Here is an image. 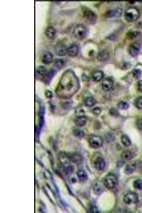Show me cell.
<instances>
[{
    "mask_svg": "<svg viewBox=\"0 0 142 213\" xmlns=\"http://www.w3.org/2000/svg\"><path fill=\"white\" fill-rule=\"evenodd\" d=\"M132 74L134 78L136 79H138L141 77V70L139 69H135L132 71Z\"/></svg>",
    "mask_w": 142,
    "mask_h": 213,
    "instance_id": "cell-33",
    "label": "cell"
},
{
    "mask_svg": "<svg viewBox=\"0 0 142 213\" xmlns=\"http://www.w3.org/2000/svg\"><path fill=\"white\" fill-rule=\"evenodd\" d=\"M125 18L126 20L129 22L135 21L138 19L140 16L139 10L134 7H131L125 11Z\"/></svg>",
    "mask_w": 142,
    "mask_h": 213,
    "instance_id": "cell-2",
    "label": "cell"
},
{
    "mask_svg": "<svg viewBox=\"0 0 142 213\" xmlns=\"http://www.w3.org/2000/svg\"><path fill=\"white\" fill-rule=\"evenodd\" d=\"M118 107L121 110H127L129 107L128 104L124 101H121L118 103Z\"/></svg>",
    "mask_w": 142,
    "mask_h": 213,
    "instance_id": "cell-31",
    "label": "cell"
},
{
    "mask_svg": "<svg viewBox=\"0 0 142 213\" xmlns=\"http://www.w3.org/2000/svg\"><path fill=\"white\" fill-rule=\"evenodd\" d=\"M110 113L112 116H116L118 115V111L115 108H112L110 111Z\"/></svg>",
    "mask_w": 142,
    "mask_h": 213,
    "instance_id": "cell-37",
    "label": "cell"
},
{
    "mask_svg": "<svg viewBox=\"0 0 142 213\" xmlns=\"http://www.w3.org/2000/svg\"><path fill=\"white\" fill-rule=\"evenodd\" d=\"M45 34L48 39H53L55 37L56 32L55 29L53 27L50 26L45 29Z\"/></svg>",
    "mask_w": 142,
    "mask_h": 213,
    "instance_id": "cell-16",
    "label": "cell"
},
{
    "mask_svg": "<svg viewBox=\"0 0 142 213\" xmlns=\"http://www.w3.org/2000/svg\"><path fill=\"white\" fill-rule=\"evenodd\" d=\"M122 12V11L121 8L109 10L106 12L105 15L109 18H118L121 16Z\"/></svg>",
    "mask_w": 142,
    "mask_h": 213,
    "instance_id": "cell-14",
    "label": "cell"
},
{
    "mask_svg": "<svg viewBox=\"0 0 142 213\" xmlns=\"http://www.w3.org/2000/svg\"><path fill=\"white\" fill-rule=\"evenodd\" d=\"M79 88V80L74 73L70 70L66 71L62 76L60 82L59 91H63L65 97H69L75 93Z\"/></svg>",
    "mask_w": 142,
    "mask_h": 213,
    "instance_id": "cell-1",
    "label": "cell"
},
{
    "mask_svg": "<svg viewBox=\"0 0 142 213\" xmlns=\"http://www.w3.org/2000/svg\"><path fill=\"white\" fill-rule=\"evenodd\" d=\"M101 109L99 107H96L93 109L92 112L94 114L98 115L101 113Z\"/></svg>",
    "mask_w": 142,
    "mask_h": 213,
    "instance_id": "cell-36",
    "label": "cell"
},
{
    "mask_svg": "<svg viewBox=\"0 0 142 213\" xmlns=\"http://www.w3.org/2000/svg\"><path fill=\"white\" fill-rule=\"evenodd\" d=\"M56 181L58 187H59L60 192L63 196L66 190V189L63 182L60 178L56 177Z\"/></svg>",
    "mask_w": 142,
    "mask_h": 213,
    "instance_id": "cell-21",
    "label": "cell"
},
{
    "mask_svg": "<svg viewBox=\"0 0 142 213\" xmlns=\"http://www.w3.org/2000/svg\"><path fill=\"white\" fill-rule=\"evenodd\" d=\"M121 157L122 161H128L132 159L133 155L130 151L126 150L122 153Z\"/></svg>",
    "mask_w": 142,
    "mask_h": 213,
    "instance_id": "cell-19",
    "label": "cell"
},
{
    "mask_svg": "<svg viewBox=\"0 0 142 213\" xmlns=\"http://www.w3.org/2000/svg\"><path fill=\"white\" fill-rule=\"evenodd\" d=\"M96 100L92 97H89L86 99L85 104L87 107H91L96 104Z\"/></svg>",
    "mask_w": 142,
    "mask_h": 213,
    "instance_id": "cell-25",
    "label": "cell"
},
{
    "mask_svg": "<svg viewBox=\"0 0 142 213\" xmlns=\"http://www.w3.org/2000/svg\"><path fill=\"white\" fill-rule=\"evenodd\" d=\"M133 187L137 190H142V181L141 180H136L134 182Z\"/></svg>",
    "mask_w": 142,
    "mask_h": 213,
    "instance_id": "cell-29",
    "label": "cell"
},
{
    "mask_svg": "<svg viewBox=\"0 0 142 213\" xmlns=\"http://www.w3.org/2000/svg\"><path fill=\"white\" fill-rule=\"evenodd\" d=\"M93 166L96 170L102 171L106 167V163L102 157L98 156L94 161Z\"/></svg>",
    "mask_w": 142,
    "mask_h": 213,
    "instance_id": "cell-8",
    "label": "cell"
},
{
    "mask_svg": "<svg viewBox=\"0 0 142 213\" xmlns=\"http://www.w3.org/2000/svg\"><path fill=\"white\" fill-rule=\"evenodd\" d=\"M129 37L131 39H135L139 35V32L137 31H134L130 33L129 34Z\"/></svg>",
    "mask_w": 142,
    "mask_h": 213,
    "instance_id": "cell-34",
    "label": "cell"
},
{
    "mask_svg": "<svg viewBox=\"0 0 142 213\" xmlns=\"http://www.w3.org/2000/svg\"><path fill=\"white\" fill-rule=\"evenodd\" d=\"M135 106L138 109H142V97H140L135 100Z\"/></svg>",
    "mask_w": 142,
    "mask_h": 213,
    "instance_id": "cell-30",
    "label": "cell"
},
{
    "mask_svg": "<svg viewBox=\"0 0 142 213\" xmlns=\"http://www.w3.org/2000/svg\"><path fill=\"white\" fill-rule=\"evenodd\" d=\"M83 16L86 21L89 23H94L97 19V16L92 11L86 10L83 12Z\"/></svg>",
    "mask_w": 142,
    "mask_h": 213,
    "instance_id": "cell-9",
    "label": "cell"
},
{
    "mask_svg": "<svg viewBox=\"0 0 142 213\" xmlns=\"http://www.w3.org/2000/svg\"><path fill=\"white\" fill-rule=\"evenodd\" d=\"M103 181L105 187L109 189H112L117 185L118 180L116 175L110 173L105 176Z\"/></svg>",
    "mask_w": 142,
    "mask_h": 213,
    "instance_id": "cell-3",
    "label": "cell"
},
{
    "mask_svg": "<svg viewBox=\"0 0 142 213\" xmlns=\"http://www.w3.org/2000/svg\"><path fill=\"white\" fill-rule=\"evenodd\" d=\"M78 176H79L80 180L81 181H85L88 179V175L85 171H80L78 173Z\"/></svg>",
    "mask_w": 142,
    "mask_h": 213,
    "instance_id": "cell-27",
    "label": "cell"
},
{
    "mask_svg": "<svg viewBox=\"0 0 142 213\" xmlns=\"http://www.w3.org/2000/svg\"><path fill=\"white\" fill-rule=\"evenodd\" d=\"M103 73L101 71H97L92 74V77L94 81H100L103 79Z\"/></svg>",
    "mask_w": 142,
    "mask_h": 213,
    "instance_id": "cell-22",
    "label": "cell"
},
{
    "mask_svg": "<svg viewBox=\"0 0 142 213\" xmlns=\"http://www.w3.org/2000/svg\"><path fill=\"white\" fill-rule=\"evenodd\" d=\"M74 133L75 135L78 137H83L85 135L83 131L79 129H75L74 130Z\"/></svg>",
    "mask_w": 142,
    "mask_h": 213,
    "instance_id": "cell-32",
    "label": "cell"
},
{
    "mask_svg": "<svg viewBox=\"0 0 142 213\" xmlns=\"http://www.w3.org/2000/svg\"><path fill=\"white\" fill-rule=\"evenodd\" d=\"M137 87L138 90L142 92V80L138 82L137 83Z\"/></svg>",
    "mask_w": 142,
    "mask_h": 213,
    "instance_id": "cell-39",
    "label": "cell"
},
{
    "mask_svg": "<svg viewBox=\"0 0 142 213\" xmlns=\"http://www.w3.org/2000/svg\"><path fill=\"white\" fill-rule=\"evenodd\" d=\"M136 163H137V167L142 173V161H139L138 162H136Z\"/></svg>",
    "mask_w": 142,
    "mask_h": 213,
    "instance_id": "cell-40",
    "label": "cell"
},
{
    "mask_svg": "<svg viewBox=\"0 0 142 213\" xmlns=\"http://www.w3.org/2000/svg\"><path fill=\"white\" fill-rule=\"evenodd\" d=\"M88 30L86 27L82 24H79L75 28L73 32L74 36L76 39L81 40L86 37Z\"/></svg>",
    "mask_w": 142,
    "mask_h": 213,
    "instance_id": "cell-4",
    "label": "cell"
},
{
    "mask_svg": "<svg viewBox=\"0 0 142 213\" xmlns=\"http://www.w3.org/2000/svg\"><path fill=\"white\" fill-rule=\"evenodd\" d=\"M79 47L76 44H72L67 48V53L71 57H75L78 55Z\"/></svg>",
    "mask_w": 142,
    "mask_h": 213,
    "instance_id": "cell-15",
    "label": "cell"
},
{
    "mask_svg": "<svg viewBox=\"0 0 142 213\" xmlns=\"http://www.w3.org/2000/svg\"><path fill=\"white\" fill-rule=\"evenodd\" d=\"M86 117L83 116H78L75 120L76 124L79 127H82L84 126L86 124Z\"/></svg>",
    "mask_w": 142,
    "mask_h": 213,
    "instance_id": "cell-20",
    "label": "cell"
},
{
    "mask_svg": "<svg viewBox=\"0 0 142 213\" xmlns=\"http://www.w3.org/2000/svg\"><path fill=\"white\" fill-rule=\"evenodd\" d=\"M121 141L123 144L126 147H129L131 145V142L130 139L126 135H124L122 136Z\"/></svg>",
    "mask_w": 142,
    "mask_h": 213,
    "instance_id": "cell-24",
    "label": "cell"
},
{
    "mask_svg": "<svg viewBox=\"0 0 142 213\" xmlns=\"http://www.w3.org/2000/svg\"><path fill=\"white\" fill-rule=\"evenodd\" d=\"M67 52V49L64 44L59 43L56 45L55 52L58 56H64L66 55Z\"/></svg>",
    "mask_w": 142,
    "mask_h": 213,
    "instance_id": "cell-10",
    "label": "cell"
},
{
    "mask_svg": "<svg viewBox=\"0 0 142 213\" xmlns=\"http://www.w3.org/2000/svg\"><path fill=\"white\" fill-rule=\"evenodd\" d=\"M113 85V81L109 78H106L104 80L102 84V88L105 92L109 91L111 90Z\"/></svg>",
    "mask_w": 142,
    "mask_h": 213,
    "instance_id": "cell-12",
    "label": "cell"
},
{
    "mask_svg": "<svg viewBox=\"0 0 142 213\" xmlns=\"http://www.w3.org/2000/svg\"><path fill=\"white\" fill-rule=\"evenodd\" d=\"M88 142L90 146L94 149L100 148L103 144V141L102 138L96 135L91 136L89 138Z\"/></svg>",
    "mask_w": 142,
    "mask_h": 213,
    "instance_id": "cell-5",
    "label": "cell"
},
{
    "mask_svg": "<svg viewBox=\"0 0 142 213\" xmlns=\"http://www.w3.org/2000/svg\"><path fill=\"white\" fill-rule=\"evenodd\" d=\"M139 198L136 193L130 192L125 195L124 196L123 201L127 204L130 205L137 203Z\"/></svg>",
    "mask_w": 142,
    "mask_h": 213,
    "instance_id": "cell-6",
    "label": "cell"
},
{
    "mask_svg": "<svg viewBox=\"0 0 142 213\" xmlns=\"http://www.w3.org/2000/svg\"><path fill=\"white\" fill-rule=\"evenodd\" d=\"M141 48V44L137 42L134 43L132 44L129 48V53L132 57H135L139 54Z\"/></svg>",
    "mask_w": 142,
    "mask_h": 213,
    "instance_id": "cell-11",
    "label": "cell"
},
{
    "mask_svg": "<svg viewBox=\"0 0 142 213\" xmlns=\"http://www.w3.org/2000/svg\"><path fill=\"white\" fill-rule=\"evenodd\" d=\"M40 195L41 199H42L43 201L45 203V204L46 205V206L47 208H48V209H49V211H50L51 212H53V209H52L53 207L50 201H48L46 196L45 195V194L43 193H41Z\"/></svg>",
    "mask_w": 142,
    "mask_h": 213,
    "instance_id": "cell-23",
    "label": "cell"
},
{
    "mask_svg": "<svg viewBox=\"0 0 142 213\" xmlns=\"http://www.w3.org/2000/svg\"><path fill=\"white\" fill-rule=\"evenodd\" d=\"M110 54L107 51L103 50L101 51L98 53L97 58L99 61H107L110 57Z\"/></svg>",
    "mask_w": 142,
    "mask_h": 213,
    "instance_id": "cell-17",
    "label": "cell"
},
{
    "mask_svg": "<svg viewBox=\"0 0 142 213\" xmlns=\"http://www.w3.org/2000/svg\"><path fill=\"white\" fill-rule=\"evenodd\" d=\"M36 72L39 75L41 76H45L46 75L48 72H47L46 69L44 67L41 66L39 67L36 70Z\"/></svg>",
    "mask_w": 142,
    "mask_h": 213,
    "instance_id": "cell-26",
    "label": "cell"
},
{
    "mask_svg": "<svg viewBox=\"0 0 142 213\" xmlns=\"http://www.w3.org/2000/svg\"><path fill=\"white\" fill-rule=\"evenodd\" d=\"M42 62L45 64H49L52 63L53 60V55L50 52H47L45 53L42 58Z\"/></svg>",
    "mask_w": 142,
    "mask_h": 213,
    "instance_id": "cell-18",
    "label": "cell"
},
{
    "mask_svg": "<svg viewBox=\"0 0 142 213\" xmlns=\"http://www.w3.org/2000/svg\"><path fill=\"white\" fill-rule=\"evenodd\" d=\"M136 126L139 130H142V118L138 119L136 121Z\"/></svg>",
    "mask_w": 142,
    "mask_h": 213,
    "instance_id": "cell-35",
    "label": "cell"
},
{
    "mask_svg": "<svg viewBox=\"0 0 142 213\" xmlns=\"http://www.w3.org/2000/svg\"><path fill=\"white\" fill-rule=\"evenodd\" d=\"M92 187L94 193L97 195H99L104 191L105 187L103 181L96 180L93 183Z\"/></svg>",
    "mask_w": 142,
    "mask_h": 213,
    "instance_id": "cell-7",
    "label": "cell"
},
{
    "mask_svg": "<svg viewBox=\"0 0 142 213\" xmlns=\"http://www.w3.org/2000/svg\"><path fill=\"white\" fill-rule=\"evenodd\" d=\"M137 168L136 162H132L126 165L124 168L125 173L127 175L132 174Z\"/></svg>",
    "mask_w": 142,
    "mask_h": 213,
    "instance_id": "cell-13",
    "label": "cell"
},
{
    "mask_svg": "<svg viewBox=\"0 0 142 213\" xmlns=\"http://www.w3.org/2000/svg\"><path fill=\"white\" fill-rule=\"evenodd\" d=\"M45 96H46L47 98L48 99H51L53 96V94L52 92L50 90H47L45 92Z\"/></svg>",
    "mask_w": 142,
    "mask_h": 213,
    "instance_id": "cell-38",
    "label": "cell"
},
{
    "mask_svg": "<svg viewBox=\"0 0 142 213\" xmlns=\"http://www.w3.org/2000/svg\"><path fill=\"white\" fill-rule=\"evenodd\" d=\"M64 64V63L63 60L61 59L57 60L54 65L53 70H60L63 67Z\"/></svg>",
    "mask_w": 142,
    "mask_h": 213,
    "instance_id": "cell-28",
    "label": "cell"
}]
</instances>
